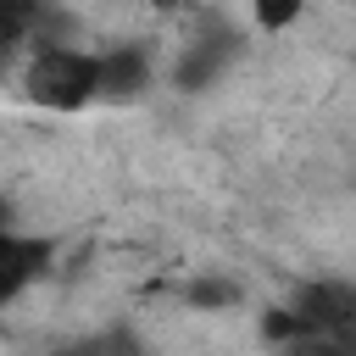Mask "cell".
Segmentation results:
<instances>
[{"label":"cell","instance_id":"cell-4","mask_svg":"<svg viewBox=\"0 0 356 356\" xmlns=\"http://www.w3.org/2000/svg\"><path fill=\"white\" fill-rule=\"evenodd\" d=\"M145 50H134V44H117V50H106L100 56V95H139L145 89Z\"/></svg>","mask_w":356,"mask_h":356},{"label":"cell","instance_id":"cell-3","mask_svg":"<svg viewBox=\"0 0 356 356\" xmlns=\"http://www.w3.org/2000/svg\"><path fill=\"white\" fill-rule=\"evenodd\" d=\"M50 261V245L44 239H22V234H0V300H11L39 267Z\"/></svg>","mask_w":356,"mask_h":356},{"label":"cell","instance_id":"cell-7","mask_svg":"<svg viewBox=\"0 0 356 356\" xmlns=\"http://www.w3.org/2000/svg\"><path fill=\"white\" fill-rule=\"evenodd\" d=\"M211 67H222V50L211 44V50H195V56H184V67H178V83H200Z\"/></svg>","mask_w":356,"mask_h":356},{"label":"cell","instance_id":"cell-5","mask_svg":"<svg viewBox=\"0 0 356 356\" xmlns=\"http://www.w3.org/2000/svg\"><path fill=\"white\" fill-rule=\"evenodd\" d=\"M278 356H356V334H306V339L284 345Z\"/></svg>","mask_w":356,"mask_h":356},{"label":"cell","instance_id":"cell-1","mask_svg":"<svg viewBox=\"0 0 356 356\" xmlns=\"http://www.w3.org/2000/svg\"><path fill=\"white\" fill-rule=\"evenodd\" d=\"M22 89L33 106L44 111H83L95 95H100V56L89 50H72V44H39L28 72H22Z\"/></svg>","mask_w":356,"mask_h":356},{"label":"cell","instance_id":"cell-6","mask_svg":"<svg viewBox=\"0 0 356 356\" xmlns=\"http://www.w3.org/2000/svg\"><path fill=\"white\" fill-rule=\"evenodd\" d=\"M189 300H195V306H234L239 289H234L228 278H200V284H189Z\"/></svg>","mask_w":356,"mask_h":356},{"label":"cell","instance_id":"cell-2","mask_svg":"<svg viewBox=\"0 0 356 356\" xmlns=\"http://www.w3.org/2000/svg\"><path fill=\"white\" fill-rule=\"evenodd\" d=\"M306 334H356V289L350 284H312L300 289V300L289 306Z\"/></svg>","mask_w":356,"mask_h":356},{"label":"cell","instance_id":"cell-8","mask_svg":"<svg viewBox=\"0 0 356 356\" xmlns=\"http://www.w3.org/2000/svg\"><path fill=\"white\" fill-rule=\"evenodd\" d=\"M300 17V6H256V22L261 28H289Z\"/></svg>","mask_w":356,"mask_h":356}]
</instances>
